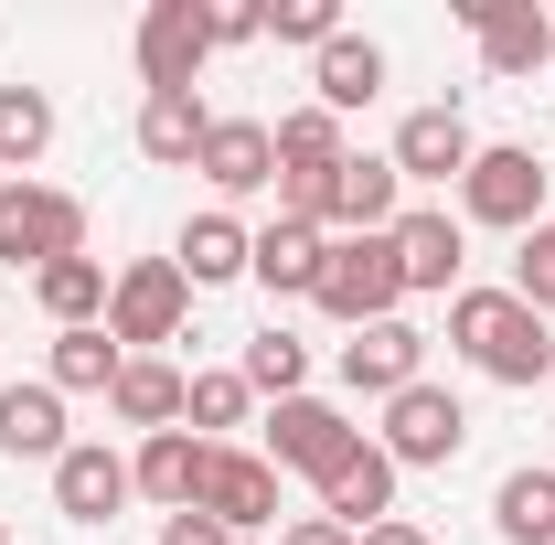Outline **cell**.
<instances>
[{
	"instance_id": "484cf974",
	"label": "cell",
	"mask_w": 555,
	"mask_h": 545,
	"mask_svg": "<svg viewBox=\"0 0 555 545\" xmlns=\"http://www.w3.org/2000/svg\"><path fill=\"white\" fill-rule=\"evenodd\" d=\"M33 300L54 310V332H86V321H107V257H54V268L33 278Z\"/></svg>"
},
{
	"instance_id": "1f68e13d",
	"label": "cell",
	"mask_w": 555,
	"mask_h": 545,
	"mask_svg": "<svg viewBox=\"0 0 555 545\" xmlns=\"http://www.w3.org/2000/svg\"><path fill=\"white\" fill-rule=\"evenodd\" d=\"M268 33H278V43H310V54H321V43L343 33V11H332V0H268Z\"/></svg>"
},
{
	"instance_id": "ba28073f",
	"label": "cell",
	"mask_w": 555,
	"mask_h": 545,
	"mask_svg": "<svg viewBox=\"0 0 555 545\" xmlns=\"http://www.w3.org/2000/svg\"><path fill=\"white\" fill-rule=\"evenodd\" d=\"M0 257L11 268H54V257H86V204L54 193V182H0Z\"/></svg>"
},
{
	"instance_id": "8d00e7d4",
	"label": "cell",
	"mask_w": 555,
	"mask_h": 545,
	"mask_svg": "<svg viewBox=\"0 0 555 545\" xmlns=\"http://www.w3.org/2000/svg\"><path fill=\"white\" fill-rule=\"evenodd\" d=\"M0 545H11V535H0Z\"/></svg>"
},
{
	"instance_id": "52a82bcc",
	"label": "cell",
	"mask_w": 555,
	"mask_h": 545,
	"mask_svg": "<svg viewBox=\"0 0 555 545\" xmlns=\"http://www.w3.org/2000/svg\"><path fill=\"white\" fill-rule=\"evenodd\" d=\"M214 65V0H150L139 11V86L150 97H193Z\"/></svg>"
},
{
	"instance_id": "e575fe53",
	"label": "cell",
	"mask_w": 555,
	"mask_h": 545,
	"mask_svg": "<svg viewBox=\"0 0 555 545\" xmlns=\"http://www.w3.org/2000/svg\"><path fill=\"white\" fill-rule=\"evenodd\" d=\"M160 545H235L214 514H160Z\"/></svg>"
},
{
	"instance_id": "3957f363",
	"label": "cell",
	"mask_w": 555,
	"mask_h": 545,
	"mask_svg": "<svg viewBox=\"0 0 555 545\" xmlns=\"http://www.w3.org/2000/svg\"><path fill=\"white\" fill-rule=\"evenodd\" d=\"M343 332H374V321H396L406 310V278H396V246L385 236H332V257H321V289H310Z\"/></svg>"
},
{
	"instance_id": "277c9868",
	"label": "cell",
	"mask_w": 555,
	"mask_h": 545,
	"mask_svg": "<svg viewBox=\"0 0 555 545\" xmlns=\"http://www.w3.org/2000/svg\"><path fill=\"white\" fill-rule=\"evenodd\" d=\"M257 449H268V471H299L310 492H321V481H332L352 449H363V428H352L332 396H288V407L257 417Z\"/></svg>"
},
{
	"instance_id": "2e32d148",
	"label": "cell",
	"mask_w": 555,
	"mask_h": 545,
	"mask_svg": "<svg viewBox=\"0 0 555 545\" xmlns=\"http://www.w3.org/2000/svg\"><path fill=\"white\" fill-rule=\"evenodd\" d=\"M193 172H204L224 204H235V193H278V129L268 118H214V139H204Z\"/></svg>"
},
{
	"instance_id": "d4e9b609",
	"label": "cell",
	"mask_w": 555,
	"mask_h": 545,
	"mask_svg": "<svg viewBox=\"0 0 555 545\" xmlns=\"http://www.w3.org/2000/svg\"><path fill=\"white\" fill-rule=\"evenodd\" d=\"M118 364H129V353L107 342V321H86V332H54L43 385H54V396H107V385H118Z\"/></svg>"
},
{
	"instance_id": "f546056e",
	"label": "cell",
	"mask_w": 555,
	"mask_h": 545,
	"mask_svg": "<svg viewBox=\"0 0 555 545\" xmlns=\"http://www.w3.org/2000/svg\"><path fill=\"white\" fill-rule=\"evenodd\" d=\"M235 375H246L257 396H278V407H288V396H310V342H299V332H278V321H268V332L246 342V364H235Z\"/></svg>"
},
{
	"instance_id": "7a4b0ae2",
	"label": "cell",
	"mask_w": 555,
	"mask_h": 545,
	"mask_svg": "<svg viewBox=\"0 0 555 545\" xmlns=\"http://www.w3.org/2000/svg\"><path fill=\"white\" fill-rule=\"evenodd\" d=\"M460 225H491V236H534L545 225V161L524 139H491L481 161L460 172Z\"/></svg>"
},
{
	"instance_id": "836d02e7",
	"label": "cell",
	"mask_w": 555,
	"mask_h": 545,
	"mask_svg": "<svg viewBox=\"0 0 555 545\" xmlns=\"http://www.w3.org/2000/svg\"><path fill=\"white\" fill-rule=\"evenodd\" d=\"M257 33H268V11H246V0H214V54H224V43H257Z\"/></svg>"
},
{
	"instance_id": "5bb4252c",
	"label": "cell",
	"mask_w": 555,
	"mask_h": 545,
	"mask_svg": "<svg viewBox=\"0 0 555 545\" xmlns=\"http://www.w3.org/2000/svg\"><path fill=\"white\" fill-rule=\"evenodd\" d=\"M396 182H460L470 161H481V139H470V118L438 97V107H406V129H396Z\"/></svg>"
},
{
	"instance_id": "4316f807",
	"label": "cell",
	"mask_w": 555,
	"mask_h": 545,
	"mask_svg": "<svg viewBox=\"0 0 555 545\" xmlns=\"http://www.w3.org/2000/svg\"><path fill=\"white\" fill-rule=\"evenodd\" d=\"M257 417V385L235 375V364H214V375H193V396H182V428L193 439H214V449H235V428Z\"/></svg>"
},
{
	"instance_id": "8992f818",
	"label": "cell",
	"mask_w": 555,
	"mask_h": 545,
	"mask_svg": "<svg viewBox=\"0 0 555 545\" xmlns=\"http://www.w3.org/2000/svg\"><path fill=\"white\" fill-rule=\"evenodd\" d=\"M374 449H385L396 471H449V460L470 449V407H460L449 385H427V375H416L406 396H385V428H374Z\"/></svg>"
},
{
	"instance_id": "cb8c5ba5",
	"label": "cell",
	"mask_w": 555,
	"mask_h": 545,
	"mask_svg": "<svg viewBox=\"0 0 555 545\" xmlns=\"http://www.w3.org/2000/svg\"><path fill=\"white\" fill-rule=\"evenodd\" d=\"M246 257H257V225H235V214H193V225H182V246H171V268L193 278V289L246 278Z\"/></svg>"
},
{
	"instance_id": "7402d4cb",
	"label": "cell",
	"mask_w": 555,
	"mask_h": 545,
	"mask_svg": "<svg viewBox=\"0 0 555 545\" xmlns=\"http://www.w3.org/2000/svg\"><path fill=\"white\" fill-rule=\"evenodd\" d=\"M204 139H214L204 86H193V97H139V161H160V172H193V161H204Z\"/></svg>"
},
{
	"instance_id": "9c48e42d",
	"label": "cell",
	"mask_w": 555,
	"mask_h": 545,
	"mask_svg": "<svg viewBox=\"0 0 555 545\" xmlns=\"http://www.w3.org/2000/svg\"><path fill=\"white\" fill-rule=\"evenodd\" d=\"M385 246H396V278H406V300H427V289H438V300H460V268H470V225H460L449 204H406Z\"/></svg>"
},
{
	"instance_id": "83f0119b",
	"label": "cell",
	"mask_w": 555,
	"mask_h": 545,
	"mask_svg": "<svg viewBox=\"0 0 555 545\" xmlns=\"http://www.w3.org/2000/svg\"><path fill=\"white\" fill-rule=\"evenodd\" d=\"M43 150H54V97L43 86H0V182L33 172Z\"/></svg>"
},
{
	"instance_id": "d590c367",
	"label": "cell",
	"mask_w": 555,
	"mask_h": 545,
	"mask_svg": "<svg viewBox=\"0 0 555 545\" xmlns=\"http://www.w3.org/2000/svg\"><path fill=\"white\" fill-rule=\"evenodd\" d=\"M363 545H438L427 524H406V514H385V524H363Z\"/></svg>"
},
{
	"instance_id": "ffe728a7",
	"label": "cell",
	"mask_w": 555,
	"mask_h": 545,
	"mask_svg": "<svg viewBox=\"0 0 555 545\" xmlns=\"http://www.w3.org/2000/svg\"><path fill=\"white\" fill-rule=\"evenodd\" d=\"M374 97H385V43H363V33H332V43L310 54V107L352 118V107H374Z\"/></svg>"
},
{
	"instance_id": "5b68a950",
	"label": "cell",
	"mask_w": 555,
	"mask_h": 545,
	"mask_svg": "<svg viewBox=\"0 0 555 545\" xmlns=\"http://www.w3.org/2000/svg\"><path fill=\"white\" fill-rule=\"evenodd\" d=\"M182 321H193V278L171 268V257H129V268L107 278V342L118 353L182 342Z\"/></svg>"
},
{
	"instance_id": "e0dca14e",
	"label": "cell",
	"mask_w": 555,
	"mask_h": 545,
	"mask_svg": "<svg viewBox=\"0 0 555 545\" xmlns=\"http://www.w3.org/2000/svg\"><path fill=\"white\" fill-rule=\"evenodd\" d=\"M204 460H214V439H193V428H160V439H139V503H160V514H193L204 503Z\"/></svg>"
},
{
	"instance_id": "d6986e66",
	"label": "cell",
	"mask_w": 555,
	"mask_h": 545,
	"mask_svg": "<svg viewBox=\"0 0 555 545\" xmlns=\"http://www.w3.org/2000/svg\"><path fill=\"white\" fill-rule=\"evenodd\" d=\"M321 257H332V236L278 214V225H257V257H246V278H257L268 300H310V289H321Z\"/></svg>"
},
{
	"instance_id": "44dd1931",
	"label": "cell",
	"mask_w": 555,
	"mask_h": 545,
	"mask_svg": "<svg viewBox=\"0 0 555 545\" xmlns=\"http://www.w3.org/2000/svg\"><path fill=\"white\" fill-rule=\"evenodd\" d=\"M75 439H65V396L54 385H0V460H65Z\"/></svg>"
},
{
	"instance_id": "f1b7e54d",
	"label": "cell",
	"mask_w": 555,
	"mask_h": 545,
	"mask_svg": "<svg viewBox=\"0 0 555 545\" xmlns=\"http://www.w3.org/2000/svg\"><path fill=\"white\" fill-rule=\"evenodd\" d=\"M491 524H502V545H555V471H502Z\"/></svg>"
},
{
	"instance_id": "7c38bea8",
	"label": "cell",
	"mask_w": 555,
	"mask_h": 545,
	"mask_svg": "<svg viewBox=\"0 0 555 545\" xmlns=\"http://www.w3.org/2000/svg\"><path fill=\"white\" fill-rule=\"evenodd\" d=\"M396 214H406V182H396V161H385V150H352L343 172H332L321 236H396Z\"/></svg>"
},
{
	"instance_id": "8fae6325",
	"label": "cell",
	"mask_w": 555,
	"mask_h": 545,
	"mask_svg": "<svg viewBox=\"0 0 555 545\" xmlns=\"http://www.w3.org/2000/svg\"><path fill=\"white\" fill-rule=\"evenodd\" d=\"M193 514H214L235 545H257L278 524V471H268V449H214L204 460V503Z\"/></svg>"
},
{
	"instance_id": "4fadbf2b",
	"label": "cell",
	"mask_w": 555,
	"mask_h": 545,
	"mask_svg": "<svg viewBox=\"0 0 555 545\" xmlns=\"http://www.w3.org/2000/svg\"><path fill=\"white\" fill-rule=\"evenodd\" d=\"M129 503H139V481H129V460L107 439H75L65 460H54V514L65 524H118Z\"/></svg>"
},
{
	"instance_id": "30bf717a",
	"label": "cell",
	"mask_w": 555,
	"mask_h": 545,
	"mask_svg": "<svg viewBox=\"0 0 555 545\" xmlns=\"http://www.w3.org/2000/svg\"><path fill=\"white\" fill-rule=\"evenodd\" d=\"M460 22H470V43H481V65L502 75V86H524V75L555 65V22L534 0H460Z\"/></svg>"
},
{
	"instance_id": "4dcf8cb0",
	"label": "cell",
	"mask_w": 555,
	"mask_h": 545,
	"mask_svg": "<svg viewBox=\"0 0 555 545\" xmlns=\"http://www.w3.org/2000/svg\"><path fill=\"white\" fill-rule=\"evenodd\" d=\"M502 289H513L524 310H545V321H555V214L534 225V236H513V278H502Z\"/></svg>"
},
{
	"instance_id": "6da1fadb",
	"label": "cell",
	"mask_w": 555,
	"mask_h": 545,
	"mask_svg": "<svg viewBox=\"0 0 555 545\" xmlns=\"http://www.w3.org/2000/svg\"><path fill=\"white\" fill-rule=\"evenodd\" d=\"M449 342L491 385H555V332H545V310H524L513 289H460L449 300Z\"/></svg>"
},
{
	"instance_id": "ac0fdd59",
	"label": "cell",
	"mask_w": 555,
	"mask_h": 545,
	"mask_svg": "<svg viewBox=\"0 0 555 545\" xmlns=\"http://www.w3.org/2000/svg\"><path fill=\"white\" fill-rule=\"evenodd\" d=\"M182 396H193V375H182V364L129 353V364H118V385H107V417L139 428V439H160V428H182Z\"/></svg>"
},
{
	"instance_id": "9a60e30c",
	"label": "cell",
	"mask_w": 555,
	"mask_h": 545,
	"mask_svg": "<svg viewBox=\"0 0 555 545\" xmlns=\"http://www.w3.org/2000/svg\"><path fill=\"white\" fill-rule=\"evenodd\" d=\"M416 375H427V332H416L406 310L343 342V385H352V396H374V407H385V396H406Z\"/></svg>"
},
{
	"instance_id": "603a6c76",
	"label": "cell",
	"mask_w": 555,
	"mask_h": 545,
	"mask_svg": "<svg viewBox=\"0 0 555 545\" xmlns=\"http://www.w3.org/2000/svg\"><path fill=\"white\" fill-rule=\"evenodd\" d=\"M321 514H332V524H352V535H363V524H385V514H396V460L363 439L343 471L321 481Z\"/></svg>"
},
{
	"instance_id": "d6a6232c",
	"label": "cell",
	"mask_w": 555,
	"mask_h": 545,
	"mask_svg": "<svg viewBox=\"0 0 555 545\" xmlns=\"http://www.w3.org/2000/svg\"><path fill=\"white\" fill-rule=\"evenodd\" d=\"M278 545H363V535H352V524H332V514H288V524H278Z\"/></svg>"
}]
</instances>
